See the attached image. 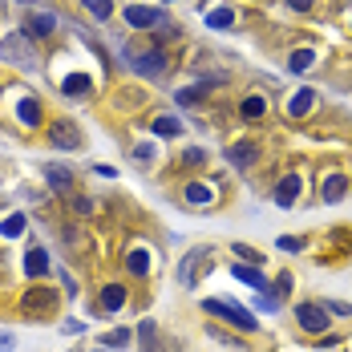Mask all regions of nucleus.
<instances>
[{"mask_svg":"<svg viewBox=\"0 0 352 352\" xmlns=\"http://www.w3.org/2000/svg\"><path fill=\"white\" fill-rule=\"evenodd\" d=\"M203 312L214 320H223V324H231V328H239V332H259V320H255V312H247V308H239V304H231V300H203Z\"/></svg>","mask_w":352,"mask_h":352,"instance_id":"obj_1","label":"nucleus"},{"mask_svg":"<svg viewBox=\"0 0 352 352\" xmlns=\"http://www.w3.org/2000/svg\"><path fill=\"white\" fill-rule=\"evenodd\" d=\"M292 316L300 324V332H308V336H324V332L332 328V316H328L324 300H300V304L292 308Z\"/></svg>","mask_w":352,"mask_h":352,"instance_id":"obj_2","label":"nucleus"},{"mask_svg":"<svg viewBox=\"0 0 352 352\" xmlns=\"http://www.w3.org/2000/svg\"><path fill=\"white\" fill-rule=\"evenodd\" d=\"M57 300H61V292H53V287H33V292H25V300H21V312L25 316H53V308H57Z\"/></svg>","mask_w":352,"mask_h":352,"instance_id":"obj_3","label":"nucleus"},{"mask_svg":"<svg viewBox=\"0 0 352 352\" xmlns=\"http://www.w3.org/2000/svg\"><path fill=\"white\" fill-rule=\"evenodd\" d=\"M122 16H126V25H130V29H166V33H170V21H166L158 8H146V4H126V12H122Z\"/></svg>","mask_w":352,"mask_h":352,"instance_id":"obj_4","label":"nucleus"},{"mask_svg":"<svg viewBox=\"0 0 352 352\" xmlns=\"http://www.w3.org/2000/svg\"><path fill=\"white\" fill-rule=\"evenodd\" d=\"M126 61L142 77H162L166 73V53H158V49H150V53H126Z\"/></svg>","mask_w":352,"mask_h":352,"instance_id":"obj_5","label":"nucleus"},{"mask_svg":"<svg viewBox=\"0 0 352 352\" xmlns=\"http://www.w3.org/2000/svg\"><path fill=\"white\" fill-rule=\"evenodd\" d=\"M349 190H352V178L340 175V170H328V175L320 178V199L324 203H340Z\"/></svg>","mask_w":352,"mask_h":352,"instance_id":"obj_6","label":"nucleus"},{"mask_svg":"<svg viewBox=\"0 0 352 352\" xmlns=\"http://www.w3.org/2000/svg\"><path fill=\"white\" fill-rule=\"evenodd\" d=\"M300 190H304V178L296 175V170H292V175H283L280 182H276V207H283V211H287V207H296V203H300Z\"/></svg>","mask_w":352,"mask_h":352,"instance_id":"obj_7","label":"nucleus"},{"mask_svg":"<svg viewBox=\"0 0 352 352\" xmlns=\"http://www.w3.org/2000/svg\"><path fill=\"white\" fill-rule=\"evenodd\" d=\"M203 255H211V251H207V247L186 251V259H182V267H178V283H182V287H195V283H199V263H203Z\"/></svg>","mask_w":352,"mask_h":352,"instance_id":"obj_8","label":"nucleus"},{"mask_svg":"<svg viewBox=\"0 0 352 352\" xmlns=\"http://www.w3.org/2000/svg\"><path fill=\"white\" fill-rule=\"evenodd\" d=\"M231 276H235V280H243L251 292H272V280H267L259 267H251V263H235V267H231ZM272 296H276V292H272Z\"/></svg>","mask_w":352,"mask_h":352,"instance_id":"obj_9","label":"nucleus"},{"mask_svg":"<svg viewBox=\"0 0 352 352\" xmlns=\"http://www.w3.org/2000/svg\"><path fill=\"white\" fill-rule=\"evenodd\" d=\"M182 199H186L190 207H199V211H207V207H214V186H211V182H186V190H182Z\"/></svg>","mask_w":352,"mask_h":352,"instance_id":"obj_10","label":"nucleus"},{"mask_svg":"<svg viewBox=\"0 0 352 352\" xmlns=\"http://www.w3.org/2000/svg\"><path fill=\"white\" fill-rule=\"evenodd\" d=\"M98 300H102V312H109V316H118V312L126 308V300H130V292H126L122 283H106Z\"/></svg>","mask_w":352,"mask_h":352,"instance_id":"obj_11","label":"nucleus"},{"mask_svg":"<svg viewBox=\"0 0 352 352\" xmlns=\"http://www.w3.org/2000/svg\"><path fill=\"white\" fill-rule=\"evenodd\" d=\"M255 158H259V146H255L251 138H247V142H235V146L227 150V162H231L235 170H247V166H251Z\"/></svg>","mask_w":352,"mask_h":352,"instance_id":"obj_12","label":"nucleus"},{"mask_svg":"<svg viewBox=\"0 0 352 352\" xmlns=\"http://www.w3.org/2000/svg\"><path fill=\"white\" fill-rule=\"evenodd\" d=\"M150 259H154V255H150L146 247H134V251H126V272H130L134 280H146V276H150V267H154Z\"/></svg>","mask_w":352,"mask_h":352,"instance_id":"obj_13","label":"nucleus"},{"mask_svg":"<svg viewBox=\"0 0 352 352\" xmlns=\"http://www.w3.org/2000/svg\"><path fill=\"white\" fill-rule=\"evenodd\" d=\"M61 94L65 98H85V94H94V77H85V73H73L61 81Z\"/></svg>","mask_w":352,"mask_h":352,"instance_id":"obj_14","label":"nucleus"},{"mask_svg":"<svg viewBox=\"0 0 352 352\" xmlns=\"http://www.w3.org/2000/svg\"><path fill=\"white\" fill-rule=\"evenodd\" d=\"M312 106H316V89H300V94H292V102H287V118H304Z\"/></svg>","mask_w":352,"mask_h":352,"instance_id":"obj_15","label":"nucleus"},{"mask_svg":"<svg viewBox=\"0 0 352 352\" xmlns=\"http://www.w3.org/2000/svg\"><path fill=\"white\" fill-rule=\"evenodd\" d=\"M49 272V255H45V247H33L29 255H25V276L36 280V276H45Z\"/></svg>","mask_w":352,"mask_h":352,"instance_id":"obj_16","label":"nucleus"},{"mask_svg":"<svg viewBox=\"0 0 352 352\" xmlns=\"http://www.w3.org/2000/svg\"><path fill=\"white\" fill-rule=\"evenodd\" d=\"M21 41H25V33H21V36H8V41L0 45V57H25V65H36L33 49H25Z\"/></svg>","mask_w":352,"mask_h":352,"instance_id":"obj_17","label":"nucleus"},{"mask_svg":"<svg viewBox=\"0 0 352 352\" xmlns=\"http://www.w3.org/2000/svg\"><path fill=\"white\" fill-rule=\"evenodd\" d=\"M150 130H154V138H178V134H182V122L170 118V113H162V118H154Z\"/></svg>","mask_w":352,"mask_h":352,"instance_id":"obj_18","label":"nucleus"},{"mask_svg":"<svg viewBox=\"0 0 352 352\" xmlns=\"http://www.w3.org/2000/svg\"><path fill=\"white\" fill-rule=\"evenodd\" d=\"M239 113H243L247 122H259V118H267V98H259V94H251V98H243V106H239Z\"/></svg>","mask_w":352,"mask_h":352,"instance_id":"obj_19","label":"nucleus"},{"mask_svg":"<svg viewBox=\"0 0 352 352\" xmlns=\"http://www.w3.org/2000/svg\"><path fill=\"white\" fill-rule=\"evenodd\" d=\"M53 142L65 146V150H81V134H73L69 122H57V126H53Z\"/></svg>","mask_w":352,"mask_h":352,"instance_id":"obj_20","label":"nucleus"},{"mask_svg":"<svg viewBox=\"0 0 352 352\" xmlns=\"http://www.w3.org/2000/svg\"><path fill=\"white\" fill-rule=\"evenodd\" d=\"M25 29H29V33H33V36H49V33H53V29H57V16H49V12H33Z\"/></svg>","mask_w":352,"mask_h":352,"instance_id":"obj_21","label":"nucleus"},{"mask_svg":"<svg viewBox=\"0 0 352 352\" xmlns=\"http://www.w3.org/2000/svg\"><path fill=\"white\" fill-rule=\"evenodd\" d=\"M316 65V49H296L292 57H287V69L292 73H308Z\"/></svg>","mask_w":352,"mask_h":352,"instance_id":"obj_22","label":"nucleus"},{"mask_svg":"<svg viewBox=\"0 0 352 352\" xmlns=\"http://www.w3.org/2000/svg\"><path fill=\"white\" fill-rule=\"evenodd\" d=\"M45 178H49L53 190H69L73 186V175L65 170V166H45Z\"/></svg>","mask_w":352,"mask_h":352,"instance_id":"obj_23","label":"nucleus"},{"mask_svg":"<svg viewBox=\"0 0 352 352\" xmlns=\"http://www.w3.org/2000/svg\"><path fill=\"white\" fill-rule=\"evenodd\" d=\"M81 4H85V12L94 21H109L113 16V0H81Z\"/></svg>","mask_w":352,"mask_h":352,"instance_id":"obj_24","label":"nucleus"},{"mask_svg":"<svg viewBox=\"0 0 352 352\" xmlns=\"http://www.w3.org/2000/svg\"><path fill=\"white\" fill-rule=\"evenodd\" d=\"M207 85H211V81H207ZM207 85H190V89H178L175 102H178V106H199V102H203V94H207Z\"/></svg>","mask_w":352,"mask_h":352,"instance_id":"obj_25","label":"nucleus"},{"mask_svg":"<svg viewBox=\"0 0 352 352\" xmlns=\"http://www.w3.org/2000/svg\"><path fill=\"white\" fill-rule=\"evenodd\" d=\"M130 340H134V336H130V328H113V332L102 336V344H106V349H130Z\"/></svg>","mask_w":352,"mask_h":352,"instance_id":"obj_26","label":"nucleus"},{"mask_svg":"<svg viewBox=\"0 0 352 352\" xmlns=\"http://www.w3.org/2000/svg\"><path fill=\"white\" fill-rule=\"evenodd\" d=\"M207 25L211 29H231L235 25V12L231 8H214V12H207Z\"/></svg>","mask_w":352,"mask_h":352,"instance_id":"obj_27","label":"nucleus"},{"mask_svg":"<svg viewBox=\"0 0 352 352\" xmlns=\"http://www.w3.org/2000/svg\"><path fill=\"white\" fill-rule=\"evenodd\" d=\"M138 352H154V320L138 324Z\"/></svg>","mask_w":352,"mask_h":352,"instance_id":"obj_28","label":"nucleus"},{"mask_svg":"<svg viewBox=\"0 0 352 352\" xmlns=\"http://www.w3.org/2000/svg\"><path fill=\"white\" fill-rule=\"evenodd\" d=\"M231 251H235L239 259H247V263H255V267L263 263V251H259V247H247V243H231Z\"/></svg>","mask_w":352,"mask_h":352,"instance_id":"obj_29","label":"nucleus"},{"mask_svg":"<svg viewBox=\"0 0 352 352\" xmlns=\"http://www.w3.org/2000/svg\"><path fill=\"white\" fill-rule=\"evenodd\" d=\"M324 308H328V316L352 320V304H344V300H324Z\"/></svg>","mask_w":352,"mask_h":352,"instance_id":"obj_30","label":"nucleus"},{"mask_svg":"<svg viewBox=\"0 0 352 352\" xmlns=\"http://www.w3.org/2000/svg\"><path fill=\"white\" fill-rule=\"evenodd\" d=\"M207 332H211V336L219 340V344H231V349H243V340H235V336H231V332H223L219 324H207Z\"/></svg>","mask_w":352,"mask_h":352,"instance_id":"obj_31","label":"nucleus"},{"mask_svg":"<svg viewBox=\"0 0 352 352\" xmlns=\"http://www.w3.org/2000/svg\"><path fill=\"white\" fill-rule=\"evenodd\" d=\"M292 283H296V280H292V272H280V276L272 280V292H276V296H280V300H283V296L292 292Z\"/></svg>","mask_w":352,"mask_h":352,"instance_id":"obj_32","label":"nucleus"},{"mask_svg":"<svg viewBox=\"0 0 352 352\" xmlns=\"http://www.w3.org/2000/svg\"><path fill=\"white\" fill-rule=\"evenodd\" d=\"M304 247H308V243H304V239H296V235H283V239H280V251H287V255H300Z\"/></svg>","mask_w":352,"mask_h":352,"instance_id":"obj_33","label":"nucleus"},{"mask_svg":"<svg viewBox=\"0 0 352 352\" xmlns=\"http://www.w3.org/2000/svg\"><path fill=\"white\" fill-rule=\"evenodd\" d=\"M21 227H25V219H21V214H8V223H4L0 231H4L8 239H16V235H21Z\"/></svg>","mask_w":352,"mask_h":352,"instance_id":"obj_34","label":"nucleus"},{"mask_svg":"<svg viewBox=\"0 0 352 352\" xmlns=\"http://www.w3.org/2000/svg\"><path fill=\"white\" fill-rule=\"evenodd\" d=\"M21 118H25L29 126H36V122H41V109H36V102H25V106H21Z\"/></svg>","mask_w":352,"mask_h":352,"instance_id":"obj_35","label":"nucleus"},{"mask_svg":"<svg viewBox=\"0 0 352 352\" xmlns=\"http://www.w3.org/2000/svg\"><path fill=\"white\" fill-rule=\"evenodd\" d=\"M150 158H154V146H134V162L150 166Z\"/></svg>","mask_w":352,"mask_h":352,"instance_id":"obj_36","label":"nucleus"},{"mask_svg":"<svg viewBox=\"0 0 352 352\" xmlns=\"http://www.w3.org/2000/svg\"><path fill=\"white\" fill-rule=\"evenodd\" d=\"M203 158H207V154H203V150H199V146H195V150H186V154H182V162H186V166H203Z\"/></svg>","mask_w":352,"mask_h":352,"instance_id":"obj_37","label":"nucleus"},{"mask_svg":"<svg viewBox=\"0 0 352 352\" xmlns=\"http://www.w3.org/2000/svg\"><path fill=\"white\" fill-rule=\"evenodd\" d=\"M73 211L77 214H94V199H73Z\"/></svg>","mask_w":352,"mask_h":352,"instance_id":"obj_38","label":"nucleus"},{"mask_svg":"<svg viewBox=\"0 0 352 352\" xmlns=\"http://www.w3.org/2000/svg\"><path fill=\"white\" fill-rule=\"evenodd\" d=\"M283 4H287L292 12H308V8H312V0H283Z\"/></svg>","mask_w":352,"mask_h":352,"instance_id":"obj_39","label":"nucleus"},{"mask_svg":"<svg viewBox=\"0 0 352 352\" xmlns=\"http://www.w3.org/2000/svg\"><path fill=\"white\" fill-rule=\"evenodd\" d=\"M12 349H16V340H12L8 332H0V352H12Z\"/></svg>","mask_w":352,"mask_h":352,"instance_id":"obj_40","label":"nucleus"},{"mask_svg":"<svg viewBox=\"0 0 352 352\" xmlns=\"http://www.w3.org/2000/svg\"><path fill=\"white\" fill-rule=\"evenodd\" d=\"M61 328H65V332H73V336H77V332H81V328H85V324H81V320H65V324H61Z\"/></svg>","mask_w":352,"mask_h":352,"instance_id":"obj_41","label":"nucleus"},{"mask_svg":"<svg viewBox=\"0 0 352 352\" xmlns=\"http://www.w3.org/2000/svg\"><path fill=\"white\" fill-rule=\"evenodd\" d=\"M94 352H109V349H106V344H102V349H94Z\"/></svg>","mask_w":352,"mask_h":352,"instance_id":"obj_42","label":"nucleus"},{"mask_svg":"<svg viewBox=\"0 0 352 352\" xmlns=\"http://www.w3.org/2000/svg\"><path fill=\"white\" fill-rule=\"evenodd\" d=\"M21 4H29V0H21Z\"/></svg>","mask_w":352,"mask_h":352,"instance_id":"obj_43","label":"nucleus"}]
</instances>
